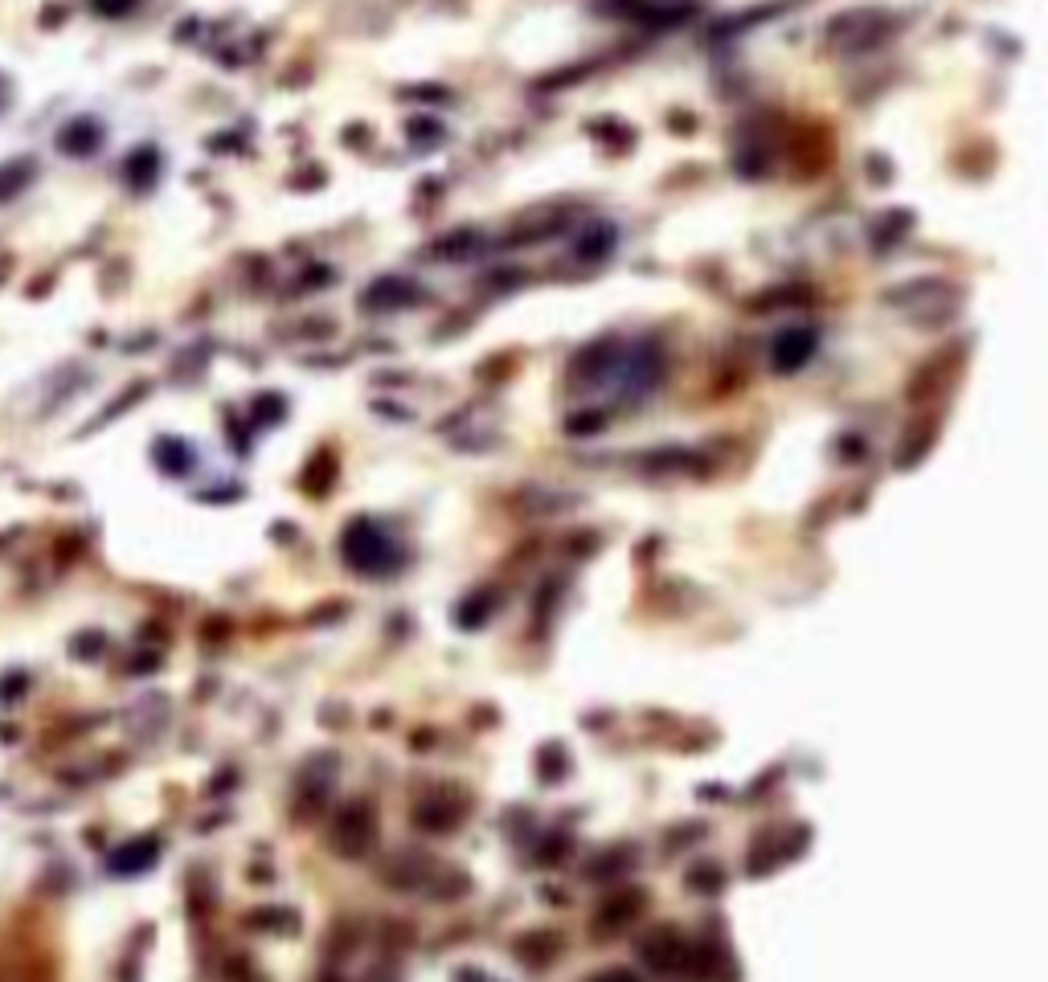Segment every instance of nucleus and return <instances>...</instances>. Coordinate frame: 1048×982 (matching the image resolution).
Returning <instances> with one entry per match:
<instances>
[{"label":"nucleus","mask_w":1048,"mask_h":982,"mask_svg":"<svg viewBox=\"0 0 1048 982\" xmlns=\"http://www.w3.org/2000/svg\"><path fill=\"white\" fill-rule=\"evenodd\" d=\"M598 982H639L635 974H627V970H610V974H602Z\"/></svg>","instance_id":"nucleus-1"}]
</instances>
